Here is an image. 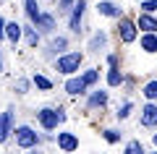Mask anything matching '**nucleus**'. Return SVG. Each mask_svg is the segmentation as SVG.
Listing matches in <instances>:
<instances>
[{"mask_svg":"<svg viewBox=\"0 0 157 154\" xmlns=\"http://www.w3.org/2000/svg\"><path fill=\"white\" fill-rule=\"evenodd\" d=\"M6 37L11 39V42H18V39H21V26H18V24H8L6 26Z\"/></svg>","mask_w":157,"mask_h":154,"instance_id":"nucleus-13","label":"nucleus"},{"mask_svg":"<svg viewBox=\"0 0 157 154\" xmlns=\"http://www.w3.org/2000/svg\"><path fill=\"white\" fill-rule=\"evenodd\" d=\"M0 71H3V58H0Z\"/></svg>","mask_w":157,"mask_h":154,"instance_id":"nucleus-30","label":"nucleus"},{"mask_svg":"<svg viewBox=\"0 0 157 154\" xmlns=\"http://www.w3.org/2000/svg\"><path fill=\"white\" fill-rule=\"evenodd\" d=\"M141 47H144L147 52H157V37H155V32H147L144 37H141Z\"/></svg>","mask_w":157,"mask_h":154,"instance_id":"nucleus-10","label":"nucleus"},{"mask_svg":"<svg viewBox=\"0 0 157 154\" xmlns=\"http://www.w3.org/2000/svg\"><path fill=\"white\" fill-rule=\"evenodd\" d=\"M102 44H105V34H94V37H92V42H89V50H94V52H97V50H100L102 47Z\"/></svg>","mask_w":157,"mask_h":154,"instance_id":"nucleus-18","label":"nucleus"},{"mask_svg":"<svg viewBox=\"0 0 157 154\" xmlns=\"http://www.w3.org/2000/svg\"><path fill=\"white\" fill-rule=\"evenodd\" d=\"M78 66H81V52H68V55L58 58V71L60 73H73L78 71Z\"/></svg>","mask_w":157,"mask_h":154,"instance_id":"nucleus-2","label":"nucleus"},{"mask_svg":"<svg viewBox=\"0 0 157 154\" xmlns=\"http://www.w3.org/2000/svg\"><path fill=\"white\" fill-rule=\"evenodd\" d=\"M155 146H157V136H155Z\"/></svg>","mask_w":157,"mask_h":154,"instance_id":"nucleus-31","label":"nucleus"},{"mask_svg":"<svg viewBox=\"0 0 157 154\" xmlns=\"http://www.w3.org/2000/svg\"><path fill=\"white\" fill-rule=\"evenodd\" d=\"M105 102H107V92H94V94H92V99H89V105H92V107L105 105Z\"/></svg>","mask_w":157,"mask_h":154,"instance_id":"nucleus-16","label":"nucleus"},{"mask_svg":"<svg viewBox=\"0 0 157 154\" xmlns=\"http://www.w3.org/2000/svg\"><path fill=\"white\" fill-rule=\"evenodd\" d=\"M97 11H100L102 16H121V11H118V8L113 6V3H107V0H105V3H100V6H97Z\"/></svg>","mask_w":157,"mask_h":154,"instance_id":"nucleus-12","label":"nucleus"},{"mask_svg":"<svg viewBox=\"0 0 157 154\" xmlns=\"http://www.w3.org/2000/svg\"><path fill=\"white\" fill-rule=\"evenodd\" d=\"M26 39H29V44H32V47H34V44L39 42V37H37V32H34L32 26H26Z\"/></svg>","mask_w":157,"mask_h":154,"instance_id":"nucleus-21","label":"nucleus"},{"mask_svg":"<svg viewBox=\"0 0 157 154\" xmlns=\"http://www.w3.org/2000/svg\"><path fill=\"white\" fill-rule=\"evenodd\" d=\"M66 47V39H55V42H52V50H63Z\"/></svg>","mask_w":157,"mask_h":154,"instance_id":"nucleus-28","label":"nucleus"},{"mask_svg":"<svg viewBox=\"0 0 157 154\" xmlns=\"http://www.w3.org/2000/svg\"><path fill=\"white\" fill-rule=\"evenodd\" d=\"M58 146H60L63 152H73V149L78 146V138L73 136V133H60V136H58Z\"/></svg>","mask_w":157,"mask_h":154,"instance_id":"nucleus-7","label":"nucleus"},{"mask_svg":"<svg viewBox=\"0 0 157 154\" xmlns=\"http://www.w3.org/2000/svg\"><path fill=\"white\" fill-rule=\"evenodd\" d=\"M16 144H18V146H24V149L34 146V144H37V133H34L29 126H21L16 131Z\"/></svg>","mask_w":157,"mask_h":154,"instance_id":"nucleus-3","label":"nucleus"},{"mask_svg":"<svg viewBox=\"0 0 157 154\" xmlns=\"http://www.w3.org/2000/svg\"><path fill=\"white\" fill-rule=\"evenodd\" d=\"M105 138H107L110 144H115V141H118V131H105Z\"/></svg>","mask_w":157,"mask_h":154,"instance_id":"nucleus-25","label":"nucleus"},{"mask_svg":"<svg viewBox=\"0 0 157 154\" xmlns=\"http://www.w3.org/2000/svg\"><path fill=\"white\" fill-rule=\"evenodd\" d=\"M136 26L144 29V32H157V18H152L149 13H139V21H136Z\"/></svg>","mask_w":157,"mask_h":154,"instance_id":"nucleus-8","label":"nucleus"},{"mask_svg":"<svg viewBox=\"0 0 157 154\" xmlns=\"http://www.w3.org/2000/svg\"><path fill=\"white\" fill-rule=\"evenodd\" d=\"M26 86H29V84L24 81V78H21V81H16V89H18V94H24V92H26Z\"/></svg>","mask_w":157,"mask_h":154,"instance_id":"nucleus-26","label":"nucleus"},{"mask_svg":"<svg viewBox=\"0 0 157 154\" xmlns=\"http://www.w3.org/2000/svg\"><path fill=\"white\" fill-rule=\"evenodd\" d=\"M68 8H73V0H60V11H68Z\"/></svg>","mask_w":157,"mask_h":154,"instance_id":"nucleus-27","label":"nucleus"},{"mask_svg":"<svg viewBox=\"0 0 157 154\" xmlns=\"http://www.w3.org/2000/svg\"><path fill=\"white\" fill-rule=\"evenodd\" d=\"M131 107H134V105H131V102H126V105L118 110V118H121V120H123V118H128V115H131Z\"/></svg>","mask_w":157,"mask_h":154,"instance_id":"nucleus-22","label":"nucleus"},{"mask_svg":"<svg viewBox=\"0 0 157 154\" xmlns=\"http://www.w3.org/2000/svg\"><path fill=\"white\" fill-rule=\"evenodd\" d=\"M126 152H128V154H136V152H144V146H141L139 141H131L128 146H126Z\"/></svg>","mask_w":157,"mask_h":154,"instance_id":"nucleus-24","label":"nucleus"},{"mask_svg":"<svg viewBox=\"0 0 157 154\" xmlns=\"http://www.w3.org/2000/svg\"><path fill=\"white\" fill-rule=\"evenodd\" d=\"M34 24H37V26H42L45 32H52V29H55V18H52V16H45V13H39V18H37Z\"/></svg>","mask_w":157,"mask_h":154,"instance_id":"nucleus-11","label":"nucleus"},{"mask_svg":"<svg viewBox=\"0 0 157 154\" xmlns=\"http://www.w3.org/2000/svg\"><path fill=\"white\" fill-rule=\"evenodd\" d=\"M66 92L68 94H84L86 92V81H84V78H68Z\"/></svg>","mask_w":157,"mask_h":154,"instance_id":"nucleus-9","label":"nucleus"},{"mask_svg":"<svg viewBox=\"0 0 157 154\" xmlns=\"http://www.w3.org/2000/svg\"><path fill=\"white\" fill-rule=\"evenodd\" d=\"M11 128H13V110H6L3 115H0V141H6V138H8Z\"/></svg>","mask_w":157,"mask_h":154,"instance_id":"nucleus-5","label":"nucleus"},{"mask_svg":"<svg viewBox=\"0 0 157 154\" xmlns=\"http://www.w3.org/2000/svg\"><path fill=\"white\" fill-rule=\"evenodd\" d=\"M0 37H6V21L0 18Z\"/></svg>","mask_w":157,"mask_h":154,"instance_id":"nucleus-29","label":"nucleus"},{"mask_svg":"<svg viewBox=\"0 0 157 154\" xmlns=\"http://www.w3.org/2000/svg\"><path fill=\"white\" fill-rule=\"evenodd\" d=\"M141 92H144L147 99H157V81H149L144 89H141Z\"/></svg>","mask_w":157,"mask_h":154,"instance_id":"nucleus-17","label":"nucleus"},{"mask_svg":"<svg viewBox=\"0 0 157 154\" xmlns=\"http://www.w3.org/2000/svg\"><path fill=\"white\" fill-rule=\"evenodd\" d=\"M141 11H144V13L157 11V0H144V3H141Z\"/></svg>","mask_w":157,"mask_h":154,"instance_id":"nucleus-20","label":"nucleus"},{"mask_svg":"<svg viewBox=\"0 0 157 154\" xmlns=\"http://www.w3.org/2000/svg\"><path fill=\"white\" fill-rule=\"evenodd\" d=\"M97 76H100V73H97V68H92V71H86V73H84V76H81V78H84V81H86V86H92V84L97 81Z\"/></svg>","mask_w":157,"mask_h":154,"instance_id":"nucleus-19","label":"nucleus"},{"mask_svg":"<svg viewBox=\"0 0 157 154\" xmlns=\"http://www.w3.org/2000/svg\"><path fill=\"white\" fill-rule=\"evenodd\" d=\"M34 84H37V86H39V89H50V86H52V84H50V81H47V78H45V76H34Z\"/></svg>","mask_w":157,"mask_h":154,"instance_id":"nucleus-23","label":"nucleus"},{"mask_svg":"<svg viewBox=\"0 0 157 154\" xmlns=\"http://www.w3.org/2000/svg\"><path fill=\"white\" fill-rule=\"evenodd\" d=\"M118 34H121V39H123V42H134V39H136V26L128 21V18H121Z\"/></svg>","mask_w":157,"mask_h":154,"instance_id":"nucleus-4","label":"nucleus"},{"mask_svg":"<svg viewBox=\"0 0 157 154\" xmlns=\"http://www.w3.org/2000/svg\"><path fill=\"white\" fill-rule=\"evenodd\" d=\"M141 126H147V128L157 126V107L155 105H147L144 110H141Z\"/></svg>","mask_w":157,"mask_h":154,"instance_id":"nucleus-6","label":"nucleus"},{"mask_svg":"<svg viewBox=\"0 0 157 154\" xmlns=\"http://www.w3.org/2000/svg\"><path fill=\"white\" fill-rule=\"evenodd\" d=\"M121 81H123V76H121V71H118V68L113 66V71L107 73V84H110V86H118Z\"/></svg>","mask_w":157,"mask_h":154,"instance_id":"nucleus-15","label":"nucleus"},{"mask_svg":"<svg viewBox=\"0 0 157 154\" xmlns=\"http://www.w3.org/2000/svg\"><path fill=\"white\" fill-rule=\"evenodd\" d=\"M63 120H66L63 110H50V107L39 110V123H42V128H45V131H52V128H58V123H63Z\"/></svg>","mask_w":157,"mask_h":154,"instance_id":"nucleus-1","label":"nucleus"},{"mask_svg":"<svg viewBox=\"0 0 157 154\" xmlns=\"http://www.w3.org/2000/svg\"><path fill=\"white\" fill-rule=\"evenodd\" d=\"M24 6H26V13L32 21H37L39 18V8H37V0H24Z\"/></svg>","mask_w":157,"mask_h":154,"instance_id":"nucleus-14","label":"nucleus"}]
</instances>
